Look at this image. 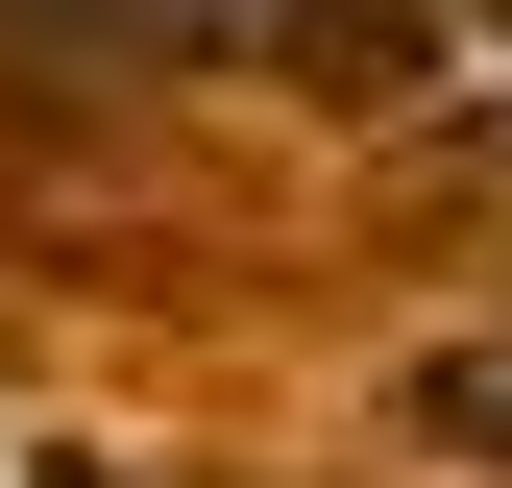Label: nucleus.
<instances>
[{
  "instance_id": "f03ea898",
  "label": "nucleus",
  "mask_w": 512,
  "mask_h": 488,
  "mask_svg": "<svg viewBox=\"0 0 512 488\" xmlns=\"http://www.w3.org/2000/svg\"><path fill=\"white\" fill-rule=\"evenodd\" d=\"M415 415H439V440H464V464H512V342H488V366H439Z\"/></svg>"
},
{
  "instance_id": "f257e3e1",
  "label": "nucleus",
  "mask_w": 512,
  "mask_h": 488,
  "mask_svg": "<svg viewBox=\"0 0 512 488\" xmlns=\"http://www.w3.org/2000/svg\"><path fill=\"white\" fill-rule=\"evenodd\" d=\"M317 0H0V74L25 98H147V74H244Z\"/></svg>"
}]
</instances>
